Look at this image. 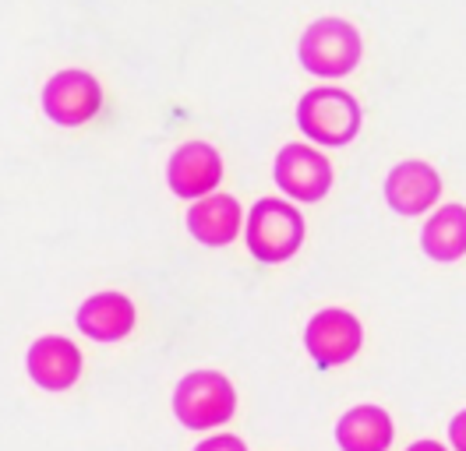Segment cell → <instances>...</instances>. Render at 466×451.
I'll use <instances>...</instances> for the list:
<instances>
[{
	"label": "cell",
	"mask_w": 466,
	"mask_h": 451,
	"mask_svg": "<svg viewBox=\"0 0 466 451\" xmlns=\"http://www.w3.org/2000/svg\"><path fill=\"white\" fill-rule=\"evenodd\" d=\"M449 441H452V448L456 451H466V409L463 413H456L452 423H449Z\"/></svg>",
	"instance_id": "2e32d148"
},
{
	"label": "cell",
	"mask_w": 466,
	"mask_h": 451,
	"mask_svg": "<svg viewBox=\"0 0 466 451\" xmlns=\"http://www.w3.org/2000/svg\"><path fill=\"white\" fill-rule=\"evenodd\" d=\"M29 377L43 392H67L82 377V353L71 338L64 336H43L29 346Z\"/></svg>",
	"instance_id": "9c48e42d"
},
{
	"label": "cell",
	"mask_w": 466,
	"mask_h": 451,
	"mask_svg": "<svg viewBox=\"0 0 466 451\" xmlns=\"http://www.w3.org/2000/svg\"><path fill=\"white\" fill-rule=\"evenodd\" d=\"M75 321H78V332L96 342H120L135 328V304H131V296L106 289V293L88 296L75 314Z\"/></svg>",
	"instance_id": "7c38bea8"
},
{
	"label": "cell",
	"mask_w": 466,
	"mask_h": 451,
	"mask_svg": "<svg viewBox=\"0 0 466 451\" xmlns=\"http://www.w3.org/2000/svg\"><path fill=\"white\" fill-rule=\"evenodd\" d=\"M360 120H364L360 106L347 88L321 85V88L304 92L297 103V127L311 141L329 145V148H339V145H350L357 138Z\"/></svg>",
	"instance_id": "3957f363"
},
{
	"label": "cell",
	"mask_w": 466,
	"mask_h": 451,
	"mask_svg": "<svg viewBox=\"0 0 466 451\" xmlns=\"http://www.w3.org/2000/svg\"><path fill=\"white\" fill-rule=\"evenodd\" d=\"M407 451H445V448H441L438 441H413Z\"/></svg>",
	"instance_id": "e0dca14e"
},
{
	"label": "cell",
	"mask_w": 466,
	"mask_h": 451,
	"mask_svg": "<svg viewBox=\"0 0 466 451\" xmlns=\"http://www.w3.org/2000/svg\"><path fill=\"white\" fill-rule=\"evenodd\" d=\"M103 106V85L96 75L67 67L43 85V110L60 127H82Z\"/></svg>",
	"instance_id": "8992f818"
},
{
	"label": "cell",
	"mask_w": 466,
	"mask_h": 451,
	"mask_svg": "<svg viewBox=\"0 0 466 451\" xmlns=\"http://www.w3.org/2000/svg\"><path fill=\"white\" fill-rule=\"evenodd\" d=\"M272 176L279 184V191L297 201H321L332 187V166L321 155L315 145H283L276 163H272Z\"/></svg>",
	"instance_id": "52a82bcc"
},
{
	"label": "cell",
	"mask_w": 466,
	"mask_h": 451,
	"mask_svg": "<svg viewBox=\"0 0 466 451\" xmlns=\"http://www.w3.org/2000/svg\"><path fill=\"white\" fill-rule=\"evenodd\" d=\"M297 56H300V67L319 78H343L350 71H357L364 56V39L347 18L325 15L300 32Z\"/></svg>",
	"instance_id": "6da1fadb"
},
{
	"label": "cell",
	"mask_w": 466,
	"mask_h": 451,
	"mask_svg": "<svg viewBox=\"0 0 466 451\" xmlns=\"http://www.w3.org/2000/svg\"><path fill=\"white\" fill-rule=\"evenodd\" d=\"M360 342H364V328L357 314L343 307L319 310L304 328V349L321 370L350 364L360 353Z\"/></svg>",
	"instance_id": "5b68a950"
},
{
	"label": "cell",
	"mask_w": 466,
	"mask_h": 451,
	"mask_svg": "<svg viewBox=\"0 0 466 451\" xmlns=\"http://www.w3.org/2000/svg\"><path fill=\"white\" fill-rule=\"evenodd\" d=\"M420 247L431 261H460L466 254V208L441 205L420 229Z\"/></svg>",
	"instance_id": "5bb4252c"
},
{
	"label": "cell",
	"mask_w": 466,
	"mask_h": 451,
	"mask_svg": "<svg viewBox=\"0 0 466 451\" xmlns=\"http://www.w3.org/2000/svg\"><path fill=\"white\" fill-rule=\"evenodd\" d=\"M396 423L381 406H353L336 423V445L343 451H389Z\"/></svg>",
	"instance_id": "4fadbf2b"
},
{
	"label": "cell",
	"mask_w": 466,
	"mask_h": 451,
	"mask_svg": "<svg viewBox=\"0 0 466 451\" xmlns=\"http://www.w3.org/2000/svg\"><path fill=\"white\" fill-rule=\"evenodd\" d=\"M195 451H248V445H244L237 434H212V437H205Z\"/></svg>",
	"instance_id": "9a60e30c"
},
{
	"label": "cell",
	"mask_w": 466,
	"mask_h": 451,
	"mask_svg": "<svg viewBox=\"0 0 466 451\" xmlns=\"http://www.w3.org/2000/svg\"><path fill=\"white\" fill-rule=\"evenodd\" d=\"M248 251L265 265H283L304 244V219L283 197H262L251 205L244 223Z\"/></svg>",
	"instance_id": "7a4b0ae2"
},
{
	"label": "cell",
	"mask_w": 466,
	"mask_h": 451,
	"mask_svg": "<svg viewBox=\"0 0 466 451\" xmlns=\"http://www.w3.org/2000/svg\"><path fill=\"white\" fill-rule=\"evenodd\" d=\"M438 197H441V176L435 166H428L420 159H407V163L389 169V176H385V201L400 215H420V212L435 208Z\"/></svg>",
	"instance_id": "30bf717a"
},
{
	"label": "cell",
	"mask_w": 466,
	"mask_h": 451,
	"mask_svg": "<svg viewBox=\"0 0 466 451\" xmlns=\"http://www.w3.org/2000/svg\"><path fill=\"white\" fill-rule=\"evenodd\" d=\"M237 413V392L219 370H191L174 392V416L187 430H212Z\"/></svg>",
	"instance_id": "277c9868"
},
{
	"label": "cell",
	"mask_w": 466,
	"mask_h": 451,
	"mask_svg": "<svg viewBox=\"0 0 466 451\" xmlns=\"http://www.w3.org/2000/svg\"><path fill=\"white\" fill-rule=\"evenodd\" d=\"M244 208L233 195H205L187 208V233L205 247H227L240 236Z\"/></svg>",
	"instance_id": "8fae6325"
},
{
	"label": "cell",
	"mask_w": 466,
	"mask_h": 451,
	"mask_svg": "<svg viewBox=\"0 0 466 451\" xmlns=\"http://www.w3.org/2000/svg\"><path fill=\"white\" fill-rule=\"evenodd\" d=\"M223 180V159L208 141H187L180 145L167 163V184L177 197H205L212 195Z\"/></svg>",
	"instance_id": "ba28073f"
}]
</instances>
